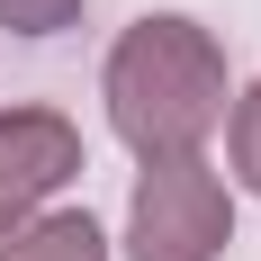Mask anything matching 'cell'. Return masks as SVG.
I'll list each match as a JSON object with an SVG mask.
<instances>
[{
    "label": "cell",
    "instance_id": "8992f818",
    "mask_svg": "<svg viewBox=\"0 0 261 261\" xmlns=\"http://www.w3.org/2000/svg\"><path fill=\"white\" fill-rule=\"evenodd\" d=\"M81 9H90V0H0V27H9V36H63Z\"/></svg>",
    "mask_w": 261,
    "mask_h": 261
},
{
    "label": "cell",
    "instance_id": "3957f363",
    "mask_svg": "<svg viewBox=\"0 0 261 261\" xmlns=\"http://www.w3.org/2000/svg\"><path fill=\"white\" fill-rule=\"evenodd\" d=\"M81 180V126L63 108H0V234L45 216L54 189Z\"/></svg>",
    "mask_w": 261,
    "mask_h": 261
},
{
    "label": "cell",
    "instance_id": "5b68a950",
    "mask_svg": "<svg viewBox=\"0 0 261 261\" xmlns=\"http://www.w3.org/2000/svg\"><path fill=\"white\" fill-rule=\"evenodd\" d=\"M225 162H234V180L261 198V81L243 99H225Z\"/></svg>",
    "mask_w": 261,
    "mask_h": 261
},
{
    "label": "cell",
    "instance_id": "6da1fadb",
    "mask_svg": "<svg viewBox=\"0 0 261 261\" xmlns=\"http://www.w3.org/2000/svg\"><path fill=\"white\" fill-rule=\"evenodd\" d=\"M99 99H108V126H117V144L135 162L198 153L225 126V99H234L225 90V45L198 18H180V9H153V18H135L108 45Z\"/></svg>",
    "mask_w": 261,
    "mask_h": 261
},
{
    "label": "cell",
    "instance_id": "7a4b0ae2",
    "mask_svg": "<svg viewBox=\"0 0 261 261\" xmlns=\"http://www.w3.org/2000/svg\"><path fill=\"white\" fill-rule=\"evenodd\" d=\"M234 243V189L207 153H162L135 171L126 198V261H216Z\"/></svg>",
    "mask_w": 261,
    "mask_h": 261
},
{
    "label": "cell",
    "instance_id": "277c9868",
    "mask_svg": "<svg viewBox=\"0 0 261 261\" xmlns=\"http://www.w3.org/2000/svg\"><path fill=\"white\" fill-rule=\"evenodd\" d=\"M0 261H108V234H99V216H81V207H45V216H27V225L0 234Z\"/></svg>",
    "mask_w": 261,
    "mask_h": 261
}]
</instances>
